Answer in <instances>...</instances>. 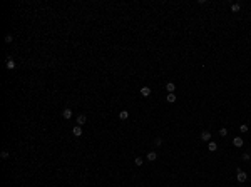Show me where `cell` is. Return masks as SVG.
I'll use <instances>...</instances> for the list:
<instances>
[{
  "label": "cell",
  "mask_w": 251,
  "mask_h": 187,
  "mask_svg": "<svg viewBox=\"0 0 251 187\" xmlns=\"http://www.w3.org/2000/svg\"><path fill=\"white\" fill-rule=\"evenodd\" d=\"M166 89H167V92H169V94H174L176 84H174V82H167V84H166Z\"/></svg>",
  "instance_id": "277c9868"
},
{
  "label": "cell",
  "mask_w": 251,
  "mask_h": 187,
  "mask_svg": "<svg viewBox=\"0 0 251 187\" xmlns=\"http://www.w3.org/2000/svg\"><path fill=\"white\" fill-rule=\"evenodd\" d=\"M219 135H221V137H226L228 135V130H226V129H219Z\"/></svg>",
  "instance_id": "2e32d148"
},
{
  "label": "cell",
  "mask_w": 251,
  "mask_h": 187,
  "mask_svg": "<svg viewBox=\"0 0 251 187\" xmlns=\"http://www.w3.org/2000/svg\"><path fill=\"white\" fill-rule=\"evenodd\" d=\"M62 117H64V119H70L72 117V110L70 109H64V110H62Z\"/></svg>",
  "instance_id": "9c48e42d"
},
{
  "label": "cell",
  "mask_w": 251,
  "mask_h": 187,
  "mask_svg": "<svg viewBox=\"0 0 251 187\" xmlns=\"http://www.w3.org/2000/svg\"><path fill=\"white\" fill-rule=\"evenodd\" d=\"M142 162H144L142 157H136V159H134V164H136V165H142Z\"/></svg>",
  "instance_id": "5bb4252c"
},
{
  "label": "cell",
  "mask_w": 251,
  "mask_h": 187,
  "mask_svg": "<svg viewBox=\"0 0 251 187\" xmlns=\"http://www.w3.org/2000/svg\"><path fill=\"white\" fill-rule=\"evenodd\" d=\"M241 159H243V160H249L251 157H249V154H243V155H241Z\"/></svg>",
  "instance_id": "d6986e66"
},
{
  "label": "cell",
  "mask_w": 251,
  "mask_h": 187,
  "mask_svg": "<svg viewBox=\"0 0 251 187\" xmlns=\"http://www.w3.org/2000/svg\"><path fill=\"white\" fill-rule=\"evenodd\" d=\"M208 150L209 152H216L218 150V144L213 142V140H209V144H208Z\"/></svg>",
  "instance_id": "3957f363"
},
{
  "label": "cell",
  "mask_w": 251,
  "mask_h": 187,
  "mask_svg": "<svg viewBox=\"0 0 251 187\" xmlns=\"http://www.w3.org/2000/svg\"><path fill=\"white\" fill-rule=\"evenodd\" d=\"M166 100H167L169 104H174V102H176V95H174V94H167Z\"/></svg>",
  "instance_id": "8fae6325"
},
{
  "label": "cell",
  "mask_w": 251,
  "mask_h": 187,
  "mask_svg": "<svg viewBox=\"0 0 251 187\" xmlns=\"http://www.w3.org/2000/svg\"><path fill=\"white\" fill-rule=\"evenodd\" d=\"M7 69H8V70H12V69H15V62H13L12 59H7Z\"/></svg>",
  "instance_id": "30bf717a"
},
{
  "label": "cell",
  "mask_w": 251,
  "mask_h": 187,
  "mask_svg": "<svg viewBox=\"0 0 251 187\" xmlns=\"http://www.w3.org/2000/svg\"><path fill=\"white\" fill-rule=\"evenodd\" d=\"M127 117H129V114H127V112H126V110L119 112V119H121V120H126V119H127Z\"/></svg>",
  "instance_id": "4fadbf2b"
},
{
  "label": "cell",
  "mask_w": 251,
  "mask_h": 187,
  "mask_svg": "<svg viewBox=\"0 0 251 187\" xmlns=\"http://www.w3.org/2000/svg\"><path fill=\"white\" fill-rule=\"evenodd\" d=\"M141 95H142V97H149V95H151V89H149L147 85H144V87L141 89Z\"/></svg>",
  "instance_id": "7a4b0ae2"
},
{
  "label": "cell",
  "mask_w": 251,
  "mask_h": 187,
  "mask_svg": "<svg viewBox=\"0 0 251 187\" xmlns=\"http://www.w3.org/2000/svg\"><path fill=\"white\" fill-rule=\"evenodd\" d=\"M239 130H241V132H248V125H246V124H243V125L239 127Z\"/></svg>",
  "instance_id": "ac0fdd59"
},
{
  "label": "cell",
  "mask_w": 251,
  "mask_h": 187,
  "mask_svg": "<svg viewBox=\"0 0 251 187\" xmlns=\"http://www.w3.org/2000/svg\"><path fill=\"white\" fill-rule=\"evenodd\" d=\"M7 157H8V152L4 150V152H2V159H7Z\"/></svg>",
  "instance_id": "44dd1931"
},
{
  "label": "cell",
  "mask_w": 251,
  "mask_h": 187,
  "mask_svg": "<svg viewBox=\"0 0 251 187\" xmlns=\"http://www.w3.org/2000/svg\"><path fill=\"white\" fill-rule=\"evenodd\" d=\"M201 139H203V140H206V142H209V140H211V134H209L208 130L201 132Z\"/></svg>",
  "instance_id": "ba28073f"
},
{
  "label": "cell",
  "mask_w": 251,
  "mask_h": 187,
  "mask_svg": "<svg viewBox=\"0 0 251 187\" xmlns=\"http://www.w3.org/2000/svg\"><path fill=\"white\" fill-rule=\"evenodd\" d=\"M72 134H74L76 137H80V135H82V129H80V125H76V127L72 129Z\"/></svg>",
  "instance_id": "5b68a950"
},
{
  "label": "cell",
  "mask_w": 251,
  "mask_h": 187,
  "mask_svg": "<svg viewBox=\"0 0 251 187\" xmlns=\"http://www.w3.org/2000/svg\"><path fill=\"white\" fill-rule=\"evenodd\" d=\"M154 144H156V145H161V144H163V139H159V137H157V139L154 140Z\"/></svg>",
  "instance_id": "ffe728a7"
},
{
  "label": "cell",
  "mask_w": 251,
  "mask_h": 187,
  "mask_svg": "<svg viewBox=\"0 0 251 187\" xmlns=\"http://www.w3.org/2000/svg\"><path fill=\"white\" fill-rule=\"evenodd\" d=\"M233 145H234V147H241V145H243V139H241V137H234V139H233Z\"/></svg>",
  "instance_id": "52a82bcc"
},
{
  "label": "cell",
  "mask_w": 251,
  "mask_h": 187,
  "mask_svg": "<svg viewBox=\"0 0 251 187\" xmlns=\"http://www.w3.org/2000/svg\"><path fill=\"white\" fill-rule=\"evenodd\" d=\"M12 35H10V33H7V35H5V42H7V44H10V42H12Z\"/></svg>",
  "instance_id": "e0dca14e"
},
{
  "label": "cell",
  "mask_w": 251,
  "mask_h": 187,
  "mask_svg": "<svg viewBox=\"0 0 251 187\" xmlns=\"http://www.w3.org/2000/svg\"><path fill=\"white\" fill-rule=\"evenodd\" d=\"M146 159H147V160H151V162H152V160H156V159H157V154H156V152H149Z\"/></svg>",
  "instance_id": "7c38bea8"
},
{
  "label": "cell",
  "mask_w": 251,
  "mask_h": 187,
  "mask_svg": "<svg viewBox=\"0 0 251 187\" xmlns=\"http://www.w3.org/2000/svg\"><path fill=\"white\" fill-rule=\"evenodd\" d=\"M236 177H238V182H246V179H248L246 172H243L241 169H238V171H236Z\"/></svg>",
  "instance_id": "6da1fadb"
},
{
  "label": "cell",
  "mask_w": 251,
  "mask_h": 187,
  "mask_svg": "<svg viewBox=\"0 0 251 187\" xmlns=\"http://www.w3.org/2000/svg\"><path fill=\"white\" fill-rule=\"evenodd\" d=\"M85 122H87V119H85V115H84V114L77 115V125H84Z\"/></svg>",
  "instance_id": "8992f818"
},
{
  "label": "cell",
  "mask_w": 251,
  "mask_h": 187,
  "mask_svg": "<svg viewBox=\"0 0 251 187\" xmlns=\"http://www.w3.org/2000/svg\"><path fill=\"white\" fill-rule=\"evenodd\" d=\"M239 8H241V7H239V4H233L231 5V10H233V12H239Z\"/></svg>",
  "instance_id": "9a60e30c"
}]
</instances>
